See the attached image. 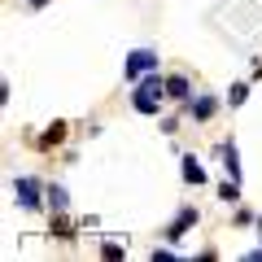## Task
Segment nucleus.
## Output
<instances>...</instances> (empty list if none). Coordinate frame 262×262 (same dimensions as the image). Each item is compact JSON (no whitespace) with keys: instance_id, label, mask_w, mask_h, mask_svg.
<instances>
[{"instance_id":"1","label":"nucleus","mask_w":262,"mask_h":262,"mask_svg":"<svg viewBox=\"0 0 262 262\" xmlns=\"http://www.w3.org/2000/svg\"><path fill=\"white\" fill-rule=\"evenodd\" d=\"M162 96H166V79H158V75H149V79H140V88H136V110L140 114H158L162 110Z\"/></svg>"},{"instance_id":"2","label":"nucleus","mask_w":262,"mask_h":262,"mask_svg":"<svg viewBox=\"0 0 262 262\" xmlns=\"http://www.w3.org/2000/svg\"><path fill=\"white\" fill-rule=\"evenodd\" d=\"M158 70V53L153 48H136V53H127V79H144Z\"/></svg>"},{"instance_id":"3","label":"nucleus","mask_w":262,"mask_h":262,"mask_svg":"<svg viewBox=\"0 0 262 262\" xmlns=\"http://www.w3.org/2000/svg\"><path fill=\"white\" fill-rule=\"evenodd\" d=\"M13 192H18V206H27V210H39V206H44V188H39L35 179H18Z\"/></svg>"},{"instance_id":"4","label":"nucleus","mask_w":262,"mask_h":262,"mask_svg":"<svg viewBox=\"0 0 262 262\" xmlns=\"http://www.w3.org/2000/svg\"><path fill=\"white\" fill-rule=\"evenodd\" d=\"M166 101H192V83L184 75H170L166 79Z\"/></svg>"},{"instance_id":"5","label":"nucleus","mask_w":262,"mask_h":262,"mask_svg":"<svg viewBox=\"0 0 262 262\" xmlns=\"http://www.w3.org/2000/svg\"><path fill=\"white\" fill-rule=\"evenodd\" d=\"M192 223H196V210H184V214H179L175 223L166 227V241H179V236H184V232H188V227H192Z\"/></svg>"},{"instance_id":"6","label":"nucleus","mask_w":262,"mask_h":262,"mask_svg":"<svg viewBox=\"0 0 262 262\" xmlns=\"http://www.w3.org/2000/svg\"><path fill=\"white\" fill-rule=\"evenodd\" d=\"M188 110H192V118H196V122H206V118H214V110H219V105H214V96H196V101L188 105Z\"/></svg>"},{"instance_id":"7","label":"nucleus","mask_w":262,"mask_h":262,"mask_svg":"<svg viewBox=\"0 0 262 262\" xmlns=\"http://www.w3.org/2000/svg\"><path fill=\"white\" fill-rule=\"evenodd\" d=\"M184 179L188 184H206V166H201L196 158H184Z\"/></svg>"},{"instance_id":"8","label":"nucleus","mask_w":262,"mask_h":262,"mask_svg":"<svg viewBox=\"0 0 262 262\" xmlns=\"http://www.w3.org/2000/svg\"><path fill=\"white\" fill-rule=\"evenodd\" d=\"M48 206H53V210H66V206H70V192H66L61 184H57V188H48Z\"/></svg>"},{"instance_id":"9","label":"nucleus","mask_w":262,"mask_h":262,"mask_svg":"<svg viewBox=\"0 0 262 262\" xmlns=\"http://www.w3.org/2000/svg\"><path fill=\"white\" fill-rule=\"evenodd\" d=\"M249 101V83H232V92H227V105H245Z\"/></svg>"},{"instance_id":"10","label":"nucleus","mask_w":262,"mask_h":262,"mask_svg":"<svg viewBox=\"0 0 262 262\" xmlns=\"http://www.w3.org/2000/svg\"><path fill=\"white\" fill-rule=\"evenodd\" d=\"M61 136H66V122H53V127H48V136H44V149H48V144H57Z\"/></svg>"},{"instance_id":"11","label":"nucleus","mask_w":262,"mask_h":262,"mask_svg":"<svg viewBox=\"0 0 262 262\" xmlns=\"http://www.w3.org/2000/svg\"><path fill=\"white\" fill-rule=\"evenodd\" d=\"M236 192H241V184H236V179H232V184H223V188H219V196H223V201H236Z\"/></svg>"},{"instance_id":"12","label":"nucleus","mask_w":262,"mask_h":262,"mask_svg":"<svg viewBox=\"0 0 262 262\" xmlns=\"http://www.w3.org/2000/svg\"><path fill=\"white\" fill-rule=\"evenodd\" d=\"M31 5H35V9H44V5H48V0H31Z\"/></svg>"}]
</instances>
